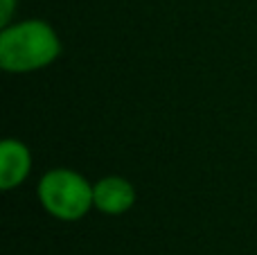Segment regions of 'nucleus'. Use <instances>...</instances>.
<instances>
[{
    "label": "nucleus",
    "instance_id": "nucleus-4",
    "mask_svg": "<svg viewBox=\"0 0 257 255\" xmlns=\"http://www.w3.org/2000/svg\"><path fill=\"white\" fill-rule=\"evenodd\" d=\"M95 208L104 215H122L136 203V188L122 176H104L93 185Z\"/></svg>",
    "mask_w": 257,
    "mask_h": 255
},
{
    "label": "nucleus",
    "instance_id": "nucleus-3",
    "mask_svg": "<svg viewBox=\"0 0 257 255\" xmlns=\"http://www.w3.org/2000/svg\"><path fill=\"white\" fill-rule=\"evenodd\" d=\"M32 170V154L25 143L16 138H5L0 143V190L18 188Z\"/></svg>",
    "mask_w": 257,
    "mask_h": 255
},
{
    "label": "nucleus",
    "instance_id": "nucleus-2",
    "mask_svg": "<svg viewBox=\"0 0 257 255\" xmlns=\"http://www.w3.org/2000/svg\"><path fill=\"white\" fill-rule=\"evenodd\" d=\"M39 201L59 221H79L95 208L93 185L68 167H57L41 176Z\"/></svg>",
    "mask_w": 257,
    "mask_h": 255
},
{
    "label": "nucleus",
    "instance_id": "nucleus-1",
    "mask_svg": "<svg viewBox=\"0 0 257 255\" xmlns=\"http://www.w3.org/2000/svg\"><path fill=\"white\" fill-rule=\"evenodd\" d=\"M61 41L54 27L39 18L21 21L0 32V68L7 72H34L54 63Z\"/></svg>",
    "mask_w": 257,
    "mask_h": 255
},
{
    "label": "nucleus",
    "instance_id": "nucleus-5",
    "mask_svg": "<svg viewBox=\"0 0 257 255\" xmlns=\"http://www.w3.org/2000/svg\"><path fill=\"white\" fill-rule=\"evenodd\" d=\"M14 7H16V0H3V3H0V25L3 27H7L9 21H12Z\"/></svg>",
    "mask_w": 257,
    "mask_h": 255
}]
</instances>
